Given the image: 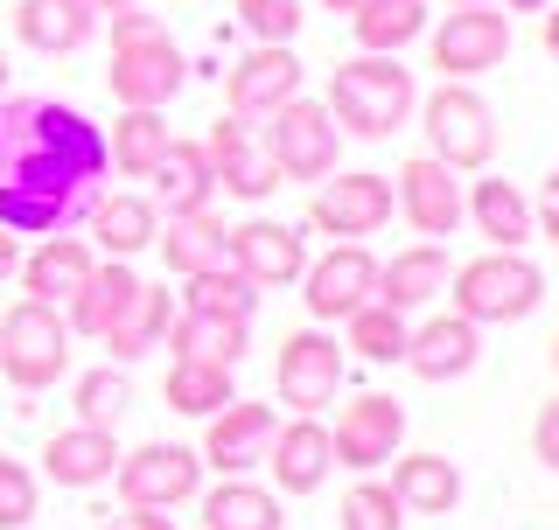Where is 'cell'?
<instances>
[{"label": "cell", "instance_id": "1", "mask_svg": "<svg viewBox=\"0 0 559 530\" xmlns=\"http://www.w3.org/2000/svg\"><path fill=\"white\" fill-rule=\"evenodd\" d=\"M112 168L105 133L78 105L57 98H0V231L57 238L92 217L98 182Z\"/></svg>", "mask_w": 559, "mask_h": 530}, {"label": "cell", "instance_id": "2", "mask_svg": "<svg viewBox=\"0 0 559 530\" xmlns=\"http://www.w3.org/2000/svg\"><path fill=\"white\" fill-rule=\"evenodd\" d=\"M322 105L349 140H392L413 119L419 84H413V70L399 57H349V63L329 70V98Z\"/></svg>", "mask_w": 559, "mask_h": 530}, {"label": "cell", "instance_id": "3", "mask_svg": "<svg viewBox=\"0 0 559 530\" xmlns=\"http://www.w3.org/2000/svg\"><path fill=\"white\" fill-rule=\"evenodd\" d=\"M182 84H189V63H182V49H175V35L154 22L147 8L112 14V70H105V92H112L119 105L162 112Z\"/></svg>", "mask_w": 559, "mask_h": 530}, {"label": "cell", "instance_id": "4", "mask_svg": "<svg viewBox=\"0 0 559 530\" xmlns=\"http://www.w3.org/2000/svg\"><path fill=\"white\" fill-rule=\"evenodd\" d=\"M448 287H454V314H462V322L503 328V322H524V314L546 300V273L524 252H483V258L454 265Z\"/></svg>", "mask_w": 559, "mask_h": 530}, {"label": "cell", "instance_id": "5", "mask_svg": "<svg viewBox=\"0 0 559 530\" xmlns=\"http://www.w3.org/2000/svg\"><path fill=\"white\" fill-rule=\"evenodd\" d=\"M413 112H419V133H427L433 161H448L454 174L489 168V154H497V112H489V98L476 84H448L441 77V92H427Z\"/></svg>", "mask_w": 559, "mask_h": 530}, {"label": "cell", "instance_id": "6", "mask_svg": "<svg viewBox=\"0 0 559 530\" xmlns=\"http://www.w3.org/2000/svg\"><path fill=\"white\" fill-rule=\"evenodd\" d=\"M70 370V322L43 300H14L0 314V377L14 392H49Z\"/></svg>", "mask_w": 559, "mask_h": 530}, {"label": "cell", "instance_id": "7", "mask_svg": "<svg viewBox=\"0 0 559 530\" xmlns=\"http://www.w3.org/2000/svg\"><path fill=\"white\" fill-rule=\"evenodd\" d=\"M259 140H266L273 168L287 174V182H329V174H336V154H343V127L329 119L322 98H287L266 127H259Z\"/></svg>", "mask_w": 559, "mask_h": 530}, {"label": "cell", "instance_id": "8", "mask_svg": "<svg viewBox=\"0 0 559 530\" xmlns=\"http://www.w3.org/2000/svg\"><path fill=\"white\" fill-rule=\"evenodd\" d=\"M112 482H119V503L127 509H182V503L203 496V454L175 447V439H147V447L119 454Z\"/></svg>", "mask_w": 559, "mask_h": 530}, {"label": "cell", "instance_id": "9", "mask_svg": "<svg viewBox=\"0 0 559 530\" xmlns=\"http://www.w3.org/2000/svg\"><path fill=\"white\" fill-rule=\"evenodd\" d=\"M511 57V14H497V0L483 8H454L441 28H433V70L448 84H468L483 70H497Z\"/></svg>", "mask_w": 559, "mask_h": 530}, {"label": "cell", "instance_id": "10", "mask_svg": "<svg viewBox=\"0 0 559 530\" xmlns=\"http://www.w3.org/2000/svg\"><path fill=\"white\" fill-rule=\"evenodd\" d=\"M392 174H371V168H357V174H336V182H322L314 189V203H308V224L314 231H329V238H343V244H364V238H378L384 224H392Z\"/></svg>", "mask_w": 559, "mask_h": 530}, {"label": "cell", "instance_id": "11", "mask_svg": "<svg viewBox=\"0 0 559 530\" xmlns=\"http://www.w3.org/2000/svg\"><path fill=\"white\" fill-rule=\"evenodd\" d=\"M273 384H280V405H294V412H322V405H336V392H343V349H336V335L294 328L287 342H280Z\"/></svg>", "mask_w": 559, "mask_h": 530}, {"label": "cell", "instance_id": "12", "mask_svg": "<svg viewBox=\"0 0 559 530\" xmlns=\"http://www.w3.org/2000/svg\"><path fill=\"white\" fill-rule=\"evenodd\" d=\"M392 203H399V217H406L419 238H454V231L468 224V196H462V182H454V168H448V161H433V154H413V161L399 168Z\"/></svg>", "mask_w": 559, "mask_h": 530}, {"label": "cell", "instance_id": "13", "mask_svg": "<svg viewBox=\"0 0 559 530\" xmlns=\"http://www.w3.org/2000/svg\"><path fill=\"white\" fill-rule=\"evenodd\" d=\"M301 57H294V43H259L252 57H238V70L224 77V98H231V112L245 127H266L287 98H301Z\"/></svg>", "mask_w": 559, "mask_h": 530}, {"label": "cell", "instance_id": "14", "mask_svg": "<svg viewBox=\"0 0 559 530\" xmlns=\"http://www.w3.org/2000/svg\"><path fill=\"white\" fill-rule=\"evenodd\" d=\"M399 439H406V405L384 398V392H364L349 398L336 412V433H329V447H336V468H357L371 474L399 454Z\"/></svg>", "mask_w": 559, "mask_h": 530}, {"label": "cell", "instance_id": "15", "mask_svg": "<svg viewBox=\"0 0 559 530\" xmlns=\"http://www.w3.org/2000/svg\"><path fill=\"white\" fill-rule=\"evenodd\" d=\"M301 300H308L314 322H343V314H357L364 300H378V258H371V244H336V252L308 258Z\"/></svg>", "mask_w": 559, "mask_h": 530}, {"label": "cell", "instance_id": "16", "mask_svg": "<svg viewBox=\"0 0 559 530\" xmlns=\"http://www.w3.org/2000/svg\"><path fill=\"white\" fill-rule=\"evenodd\" d=\"M231 265L245 279H252L259 293L266 287H294V279L308 273V238L294 231V224H280V217H245V224H231Z\"/></svg>", "mask_w": 559, "mask_h": 530}, {"label": "cell", "instance_id": "17", "mask_svg": "<svg viewBox=\"0 0 559 530\" xmlns=\"http://www.w3.org/2000/svg\"><path fill=\"white\" fill-rule=\"evenodd\" d=\"M203 154H210V174H217V189L224 196H238V203H266L273 189H280V168H273V154H266V140H259L245 119H217L203 140Z\"/></svg>", "mask_w": 559, "mask_h": 530}, {"label": "cell", "instance_id": "18", "mask_svg": "<svg viewBox=\"0 0 559 530\" xmlns=\"http://www.w3.org/2000/svg\"><path fill=\"white\" fill-rule=\"evenodd\" d=\"M266 468L280 496H314L336 468V447H329V426L314 412H294V426H273L266 439Z\"/></svg>", "mask_w": 559, "mask_h": 530}, {"label": "cell", "instance_id": "19", "mask_svg": "<svg viewBox=\"0 0 559 530\" xmlns=\"http://www.w3.org/2000/svg\"><path fill=\"white\" fill-rule=\"evenodd\" d=\"M273 405H252V398H231L224 412L203 419V468L217 474H245L266 461V439H273Z\"/></svg>", "mask_w": 559, "mask_h": 530}, {"label": "cell", "instance_id": "20", "mask_svg": "<svg viewBox=\"0 0 559 530\" xmlns=\"http://www.w3.org/2000/svg\"><path fill=\"white\" fill-rule=\"evenodd\" d=\"M476 363H483V328L462 322V314H433V322H419L413 342H406V370L419 384H454Z\"/></svg>", "mask_w": 559, "mask_h": 530}, {"label": "cell", "instance_id": "21", "mask_svg": "<svg viewBox=\"0 0 559 530\" xmlns=\"http://www.w3.org/2000/svg\"><path fill=\"white\" fill-rule=\"evenodd\" d=\"M112 468H119L112 426H63L43 447V474L57 489H98V482H112Z\"/></svg>", "mask_w": 559, "mask_h": 530}, {"label": "cell", "instance_id": "22", "mask_svg": "<svg viewBox=\"0 0 559 530\" xmlns=\"http://www.w3.org/2000/svg\"><path fill=\"white\" fill-rule=\"evenodd\" d=\"M92 265H98V252H92V238H70V231H57V238H43L35 252L22 258V293L28 300H43V308H63L70 293L92 279Z\"/></svg>", "mask_w": 559, "mask_h": 530}, {"label": "cell", "instance_id": "23", "mask_svg": "<svg viewBox=\"0 0 559 530\" xmlns=\"http://www.w3.org/2000/svg\"><path fill=\"white\" fill-rule=\"evenodd\" d=\"M448 273H454V265H448V252L433 238L427 244H406V252H392V258L378 265V300H384V308H399V314L433 308V300L448 293Z\"/></svg>", "mask_w": 559, "mask_h": 530}, {"label": "cell", "instance_id": "24", "mask_svg": "<svg viewBox=\"0 0 559 530\" xmlns=\"http://www.w3.org/2000/svg\"><path fill=\"white\" fill-rule=\"evenodd\" d=\"M14 35L35 49V57H70L98 35V8L92 0H22L14 8Z\"/></svg>", "mask_w": 559, "mask_h": 530}, {"label": "cell", "instance_id": "25", "mask_svg": "<svg viewBox=\"0 0 559 530\" xmlns=\"http://www.w3.org/2000/svg\"><path fill=\"white\" fill-rule=\"evenodd\" d=\"M147 182H154V209H168V217H197V209H210V196H217L203 140H168L162 168H154Z\"/></svg>", "mask_w": 559, "mask_h": 530}, {"label": "cell", "instance_id": "26", "mask_svg": "<svg viewBox=\"0 0 559 530\" xmlns=\"http://www.w3.org/2000/svg\"><path fill=\"white\" fill-rule=\"evenodd\" d=\"M399 496V509H413V517H448L454 503H462V468L448 461V454H392V482H384Z\"/></svg>", "mask_w": 559, "mask_h": 530}, {"label": "cell", "instance_id": "27", "mask_svg": "<svg viewBox=\"0 0 559 530\" xmlns=\"http://www.w3.org/2000/svg\"><path fill=\"white\" fill-rule=\"evenodd\" d=\"M133 293H140V273H133L127 258H105V265H92V279H84V287L63 300V308H70V314H63L70 335H92V342H98V335H105V328L119 322V314L133 308Z\"/></svg>", "mask_w": 559, "mask_h": 530}, {"label": "cell", "instance_id": "28", "mask_svg": "<svg viewBox=\"0 0 559 530\" xmlns=\"http://www.w3.org/2000/svg\"><path fill=\"white\" fill-rule=\"evenodd\" d=\"M84 224H92V252L133 258V252L154 244V231H162V209H154V196H98Z\"/></svg>", "mask_w": 559, "mask_h": 530}, {"label": "cell", "instance_id": "29", "mask_svg": "<svg viewBox=\"0 0 559 530\" xmlns=\"http://www.w3.org/2000/svg\"><path fill=\"white\" fill-rule=\"evenodd\" d=\"M468 224L489 238V252H524L538 231H532V203H524V189L518 182H476L468 189Z\"/></svg>", "mask_w": 559, "mask_h": 530}, {"label": "cell", "instance_id": "30", "mask_svg": "<svg viewBox=\"0 0 559 530\" xmlns=\"http://www.w3.org/2000/svg\"><path fill=\"white\" fill-rule=\"evenodd\" d=\"M162 342L175 349V357H197V363H224V370H238L245 363V349H252V322H217V314H189V308H175V322Z\"/></svg>", "mask_w": 559, "mask_h": 530}, {"label": "cell", "instance_id": "31", "mask_svg": "<svg viewBox=\"0 0 559 530\" xmlns=\"http://www.w3.org/2000/svg\"><path fill=\"white\" fill-rule=\"evenodd\" d=\"M197 503H203V530H287L280 489H259V482H245V474H224Z\"/></svg>", "mask_w": 559, "mask_h": 530}, {"label": "cell", "instance_id": "32", "mask_svg": "<svg viewBox=\"0 0 559 530\" xmlns=\"http://www.w3.org/2000/svg\"><path fill=\"white\" fill-rule=\"evenodd\" d=\"M168 140H175V133H168V119H162V112H147V105H119L112 133H105V154H112V168H119V174L147 182V174L162 168Z\"/></svg>", "mask_w": 559, "mask_h": 530}, {"label": "cell", "instance_id": "33", "mask_svg": "<svg viewBox=\"0 0 559 530\" xmlns=\"http://www.w3.org/2000/svg\"><path fill=\"white\" fill-rule=\"evenodd\" d=\"M168 322H175V293H168V287H147V279H140L133 308L119 314V322L105 328L98 342L112 349V363H140V357H147V349H162V335H168Z\"/></svg>", "mask_w": 559, "mask_h": 530}, {"label": "cell", "instance_id": "34", "mask_svg": "<svg viewBox=\"0 0 559 530\" xmlns=\"http://www.w3.org/2000/svg\"><path fill=\"white\" fill-rule=\"evenodd\" d=\"M231 231H224V217H210V209H197V217H168V231H154V244H162L168 273H210V265H231V244H224Z\"/></svg>", "mask_w": 559, "mask_h": 530}, {"label": "cell", "instance_id": "35", "mask_svg": "<svg viewBox=\"0 0 559 530\" xmlns=\"http://www.w3.org/2000/svg\"><path fill=\"white\" fill-rule=\"evenodd\" d=\"M349 28H357L364 57H399L406 43L427 35V0H371V8L349 14Z\"/></svg>", "mask_w": 559, "mask_h": 530}, {"label": "cell", "instance_id": "36", "mask_svg": "<svg viewBox=\"0 0 559 530\" xmlns=\"http://www.w3.org/2000/svg\"><path fill=\"white\" fill-rule=\"evenodd\" d=\"M162 398H168L182 419H210V412H224V405L238 398V384H231V370H224V363L175 357V363H168V384H162Z\"/></svg>", "mask_w": 559, "mask_h": 530}, {"label": "cell", "instance_id": "37", "mask_svg": "<svg viewBox=\"0 0 559 530\" xmlns=\"http://www.w3.org/2000/svg\"><path fill=\"white\" fill-rule=\"evenodd\" d=\"M182 308L189 314H217V322H252V314H259V287L238 273V265H210V273L182 279Z\"/></svg>", "mask_w": 559, "mask_h": 530}, {"label": "cell", "instance_id": "38", "mask_svg": "<svg viewBox=\"0 0 559 530\" xmlns=\"http://www.w3.org/2000/svg\"><path fill=\"white\" fill-rule=\"evenodd\" d=\"M349 328V349H357L364 363H406V342H413V322L399 308H384V300H364L357 314H343Z\"/></svg>", "mask_w": 559, "mask_h": 530}, {"label": "cell", "instance_id": "39", "mask_svg": "<svg viewBox=\"0 0 559 530\" xmlns=\"http://www.w3.org/2000/svg\"><path fill=\"white\" fill-rule=\"evenodd\" d=\"M70 405H78V426H119V412L133 405V384L127 370H84L78 384H70Z\"/></svg>", "mask_w": 559, "mask_h": 530}, {"label": "cell", "instance_id": "40", "mask_svg": "<svg viewBox=\"0 0 559 530\" xmlns=\"http://www.w3.org/2000/svg\"><path fill=\"white\" fill-rule=\"evenodd\" d=\"M343 530H406V509L384 482H357L343 496Z\"/></svg>", "mask_w": 559, "mask_h": 530}, {"label": "cell", "instance_id": "41", "mask_svg": "<svg viewBox=\"0 0 559 530\" xmlns=\"http://www.w3.org/2000/svg\"><path fill=\"white\" fill-rule=\"evenodd\" d=\"M238 22L259 35V43H294L301 35V0H238Z\"/></svg>", "mask_w": 559, "mask_h": 530}, {"label": "cell", "instance_id": "42", "mask_svg": "<svg viewBox=\"0 0 559 530\" xmlns=\"http://www.w3.org/2000/svg\"><path fill=\"white\" fill-rule=\"evenodd\" d=\"M35 474L22 468V461H8L0 454V530H28V517H35Z\"/></svg>", "mask_w": 559, "mask_h": 530}, {"label": "cell", "instance_id": "43", "mask_svg": "<svg viewBox=\"0 0 559 530\" xmlns=\"http://www.w3.org/2000/svg\"><path fill=\"white\" fill-rule=\"evenodd\" d=\"M532 454H538V461H546V468L559 474V398L538 405V419H532Z\"/></svg>", "mask_w": 559, "mask_h": 530}, {"label": "cell", "instance_id": "44", "mask_svg": "<svg viewBox=\"0 0 559 530\" xmlns=\"http://www.w3.org/2000/svg\"><path fill=\"white\" fill-rule=\"evenodd\" d=\"M98 530H175V523H168V509H119V517L105 509Z\"/></svg>", "mask_w": 559, "mask_h": 530}, {"label": "cell", "instance_id": "45", "mask_svg": "<svg viewBox=\"0 0 559 530\" xmlns=\"http://www.w3.org/2000/svg\"><path fill=\"white\" fill-rule=\"evenodd\" d=\"M532 231L559 244V168L546 174V203H538V209H532Z\"/></svg>", "mask_w": 559, "mask_h": 530}, {"label": "cell", "instance_id": "46", "mask_svg": "<svg viewBox=\"0 0 559 530\" xmlns=\"http://www.w3.org/2000/svg\"><path fill=\"white\" fill-rule=\"evenodd\" d=\"M14 273H22V238H14V231H0V287H8Z\"/></svg>", "mask_w": 559, "mask_h": 530}, {"label": "cell", "instance_id": "47", "mask_svg": "<svg viewBox=\"0 0 559 530\" xmlns=\"http://www.w3.org/2000/svg\"><path fill=\"white\" fill-rule=\"evenodd\" d=\"M98 14H127V8H147V0H92Z\"/></svg>", "mask_w": 559, "mask_h": 530}, {"label": "cell", "instance_id": "48", "mask_svg": "<svg viewBox=\"0 0 559 530\" xmlns=\"http://www.w3.org/2000/svg\"><path fill=\"white\" fill-rule=\"evenodd\" d=\"M546 49L559 57V0H552V14H546Z\"/></svg>", "mask_w": 559, "mask_h": 530}, {"label": "cell", "instance_id": "49", "mask_svg": "<svg viewBox=\"0 0 559 530\" xmlns=\"http://www.w3.org/2000/svg\"><path fill=\"white\" fill-rule=\"evenodd\" d=\"M329 14H357V8H371V0H322Z\"/></svg>", "mask_w": 559, "mask_h": 530}, {"label": "cell", "instance_id": "50", "mask_svg": "<svg viewBox=\"0 0 559 530\" xmlns=\"http://www.w3.org/2000/svg\"><path fill=\"white\" fill-rule=\"evenodd\" d=\"M503 8H518V14H546L552 0H503Z\"/></svg>", "mask_w": 559, "mask_h": 530}, {"label": "cell", "instance_id": "51", "mask_svg": "<svg viewBox=\"0 0 559 530\" xmlns=\"http://www.w3.org/2000/svg\"><path fill=\"white\" fill-rule=\"evenodd\" d=\"M0 98H8V49H0Z\"/></svg>", "mask_w": 559, "mask_h": 530}, {"label": "cell", "instance_id": "52", "mask_svg": "<svg viewBox=\"0 0 559 530\" xmlns=\"http://www.w3.org/2000/svg\"><path fill=\"white\" fill-rule=\"evenodd\" d=\"M448 8H483V0H448Z\"/></svg>", "mask_w": 559, "mask_h": 530}, {"label": "cell", "instance_id": "53", "mask_svg": "<svg viewBox=\"0 0 559 530\" xmlns=\"http://www.w3.org/2000/svg\"><path fill=\"white\" fill-rule=\"evenodd\" d=\"M552 370H559V342H552Z\"/></svg>", "mask_w": 559, "mask_h": 530}]
</instances>
